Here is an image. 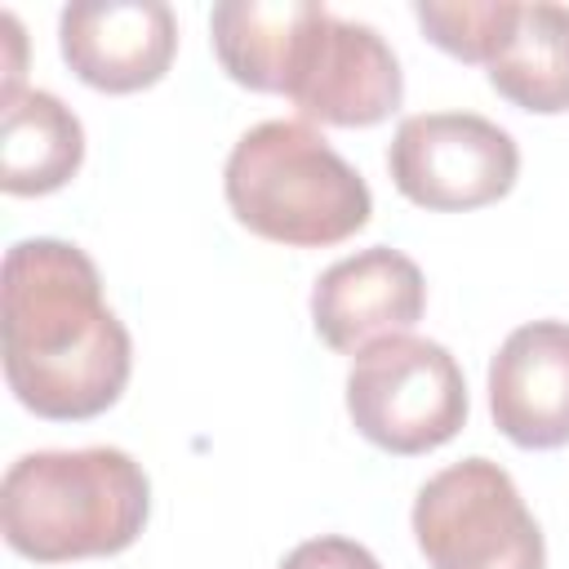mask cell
<instances>
[{
    "mask_svg": "<svg viewBox=\"0 0 569 569\" xmlns=\"http://www.w3.org/2000/svg\"><path fill=\"white\" fill-rule=\"evenodd\" d=\"M9 391L53 422L111 409L133 369L129 329L102 298V276L80 244L36 236L4 253L0 271Z\"/></svg>",
    "mask_w": 569,
    "mask_h": 569,
    "instance_id": "6da1fadb",
    "label": "cell"
},
{
    "mask_svg": "<svg viewBox=\"0 0 569 569\" xmlns=\"http://www.w3.org/2000/svg\"><path fill=\"white\" fill-rule=\"evenodd\" d=\"M147 516L151 480L111 445L22 453L0 480L4 542L36 565L116 556L142 533Z\"/></svg>",
    "mask_w": 569,
    "mask_h": 569,
    "instance_id": "7a4b0ae2",
    "label": "cell"
},
{
    "mask_svg": "<svg viewBox=\"0 0 569 569\" xmlns=\"http://www.w3.org/2000/svg\"><path fill=\"white\" fill-rule=\"evenodd\" d=\"M222 191L253 236L293 249L338 244L373 213L365 178L307 120H262L240 133L222 169Z\"/></svg>",
    "mask_w": 569,
    "mask_h": 569,
    "instance_id": "3957f363",
    "label": "cell"
},
{
    "mask_svg": "<svg viewBox=\"0 0 569 569\" xmlns=\"http://www.w3.org/2000/svg\"><path fill=\"white\" fill-rule=\"evenodd\" d=\"M347 413L369 445L400 458L427 453L462 431L467 378L440 342L396 333L351 360Z\"/></svg>",
    "mask_w": 569,
    "mask_h": 569,
    "instance_id": "277c9868",
    "label": "cell"
},
{
    "mask_svg": "<svg viewBox=\"0 0 569 569\" xmlns=\"http://www.w3.org/2000/svg\"><path fill=\"white\" fill-rule=\"evenodd\" d=\"M413 538L431 569H547L533 511L489 458H462L418 489Z\"/></svg>",
    "mask_w": 569,
    "mask_h": 569,
    "instance_id": "5b68a950",
    "label": "cell"
},
{
    "mask_svg": "<svg viewBox=\"0 0 569 569\" xmlns=\"http://www.w3.org/2000/svg\"><path fill=\"white\" fill-rule=\"evenodd\" d=\"M391 182L422 209H480L516 187V138L476 111L405 116L387 147Z\"/></svg>",
    "mask_w": 569,
    "mask_h": 569,
    "instance_id": "8992f818",
    "label": "cell"
},
{
    "mask_svg": "<svg viewBox=\"0 0 569 569\" xmlns=\"http://www.w3.org/2000/svg\"><path fill=\"white\" fill-rule=\"evenodd\" d=\"M400 93H405V76L391 44L369 22H351L316 4L298 40L284 98L307 120L365 129L387 120L400 107Z\"/></svg>",
    "mask_w": 569,
    "mask_h": 569,
    "instance_id": "52a82bcc",
    "label": "cell"
},
{
    "mask_svg": "<svg viewBox=\"0 0 569 569\" xmlns=\"http://www.w3.org/2000/svg\"><path fill=\"white\" fill-rule=\"evenodd\" d=\"M67 67L102 93L156 84L178 49V18L164 0H80L58 18Z\"/></svg>",
    "mask_w": 569,
    "mask_h": 569,
    "instance_id": "ba28073f",
    "label": "cell"
},
{
    "mask_svg": "<svg viewBox=\"0 0 569 569\" xmlns=\"http://www.w3.org/2000/svg\"><path fill=\"white\" fill-rule=\"evenodd\" d=\"M427 280L400 249L373 244L338 258L311 289V325L333 351L360 356L365 347L409 333L422 320Z\"/></svg>",
    "mask_w": 569,
    "mask_h": 569,
    "instance_id": "9c48e42d",
    "label": "cell"
},
{
    "mask_svg": "<svg viewBox=\"0 0 569 569\" xmlns=\"http://www.w3.org/2000/svg\"><path fill=\"white\" fill-rule=\"evenodd\" d=\"M489 413L520 449L569 445V320H529L489 360Z\"/></svg>",
    "mask_w": 569,
    "mask_h": 569,
    "instance_id": "30bf717a",
    "label": "cell"
},
{
    "mask_svg": "<svg viewBox=\"0 0 569 569\" xmlns=\"http://www.w3.org/2000/svg\"><path fill=\"white\" fill-rule=\"evenodd\" d=\"M84 129L49 89H22L0 102V187L9 196H44L76 178Z\"/></svg>",
    "mask_w": 569,
    "mask_h": 569,
    "instance_id": "8fae6325",
    "label": "cell"
},
{
    "mask_svg": "<svg viewBox=\"0 0 569 569\" xmlns=\"http://www.w3.org/2000/svg\"><path fill=\"white\" fill-rule=\"evenodd\" d=\"M485 67L489 84L520 111H569V4H516V18Z\"/></svg>",
    "mask_w": 569,
    "mask_h": 569,
    "instance_id": "7c38bea8",
    "label": "cell"
},
{
    "mask_svg": "<svg viewBox=\"0 0 569 569\" xmlns=\"http://www.w3.org/2000/svg\"><path fill=\"white\" fill-rule=\"evenodd\" d=\"M311 0H222L209 13L222 71L258 93H284L298 40L311 22Z\"/></svg>",
    "mask_w": 569,
    "mask_h": 569,
    "instance_id": "4fadbf2b",
    "label": "cell"
},
{
    "mask_svg": "<svg viewBox=\"0 0 569 569\" xmlns=\"http://www.w3.org/2000/svg\"><path fill=\"white\" fill-rule=\"evenodd\" d=\"M413 18L445 53L489 62L516 18V0H418Z\"/></svg>",
    "mask_w": 569,
    "mask_h": 569,
    "instance_id": "5bb4252c",
    "label": "cell"
},
{
    "mask_svg": "<svg viewBox=\"0 0 569 569\" xmlns=\"http://www.w3.org/2000/svg\"><path fill=\"white\" fill-rule=\"evenodd\" d=\"M276 569H382V565H378V556H373L369 547H360L356 538L320 533V538L298 542Z\"/></svg>",
    "mask_w": 569,
    "mask_h": 569,
    "instance_id": "9a60e30c",
    "label": "cell"
}]
</instances>
